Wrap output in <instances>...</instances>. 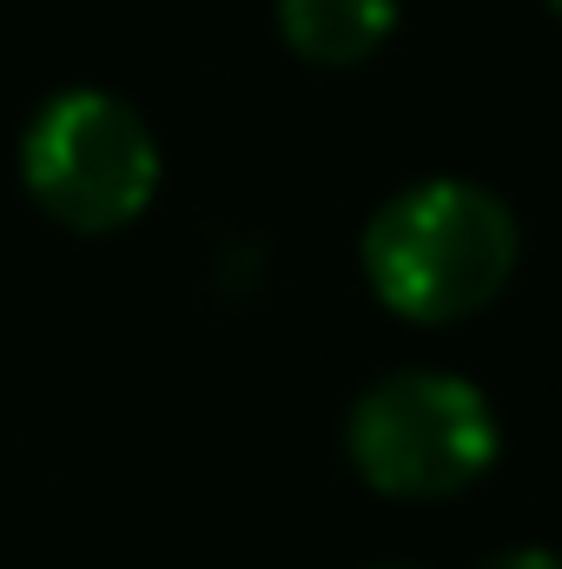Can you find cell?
Returning a JSON list of instances; mask_svg holds the SVG:
<instances>
[{
	"instance_id": "obj_5",
	"label": "cell",
	"mask_w": 562,
	"mask_h": 569,
	"mask_svg": "<svg viewBox=\"0 0 562 569\" xmlns=\"http://www.w3.org/2000/svg\"><path fill=\"white\" fill-rule=\"evenodd\" d=\"M483 569H562V557H556V550H543V543H516V550L490 557Z\"/></svg>"
},
{
	"instance_id": "obj_3",
	"label": "cell",
	"mask_w": 562,
	"mask_h": 569,
	"mask_svg": "<svg viewBox=\"0 0 562 569\" xmlns=\"http://www.w3.org/2000/svg\"><path fill=\"white\" fill-rule=\"evenodd\" d=\"M503 450V430L490 398L470 378L450 371H391L371 391H358L344 418L351 470L398 503H443L490 477Z\"/></svg>"
},
{
	"instance_id": "obj_2",
	"label": "cell",
	"mask_w": 562,
	"mask_h": 569,
	"mask_svg": "<svg viewBox=\"0 0 562 569\" xmlns=\"http://www.w3.org/2000/svg\"><path fill=\"white\" fill-rule=\"evenodd\" d=\"M20 186L67 232H120L159 192V140L133 100L107 87H60L20 133Z\"/></svg>"
},
{
	"instance_id": "obj_1",
	"label": "cell",
	"mask_w": 562,
	"mask_h": 569,
	"mask_svg": "<svg viewBox=\"0 0 562 569\" xmlns=\"http://www.w3.org/2000/svg\"><path fill=\"white\" fill-rule=\"evenodd\" d=\"M523 259V226L476 179H418L364 226V279L411 325H456L503 298Z\"/></svg>"
},
{
	"instance_id": "obj_4",
	"label": "cell",
	"mask_w": 562,
	"mask_h": 569,
	"mask_svg": "<svg viewBox=\"0 0 562 569\" xmlns=\"http://www.w3.org/2000/svg\"><path fill=\"white\" fill-rule=\"evenodd\" d=\"M279 40L324 73L364 67L398 33V0H272Z\"/></svg>"
},
{
	"instance_id": "obj_6",
	"label": "cell",
	"mask_w": 562,
	"mask_h": 569,
	"mask_svg": "<svg viewBox=\"0 0 562 569\" xmlns=\"http://www.w3.org/2000/svg\"><path fill=\"white\" fill-rule=\"evenodd\" d=\"M543 7H550V13H556V20H562V0H543Z\"/></svg>"
}]
</instances>
